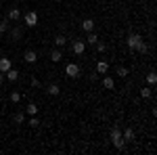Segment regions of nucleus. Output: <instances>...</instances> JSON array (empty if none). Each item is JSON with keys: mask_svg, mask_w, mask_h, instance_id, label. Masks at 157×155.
I'll return each mask as SVG.
<instances>
[{"mask_svg": "<svg viewBox=\"0 0 157 155\" xmlns=\"http://www.w3.org/2000/svg\"><path fill=\"white\" fill-rule=\"evenodd\" d=\"M128 48H130V50H138V52H143V55L149 50V46H147L145 40H143V36H140V34H134V32L128 34Z\"/></svg>", "mask_w": 157, "mask_h": 155, "instance_id": "1", "label": "nucleus"}, {"mask_svg": "<svg viewBox=\"0 0 157 155\" xmlns=\"http://www.w3.org/2000/svg\"><path fill=\"white\" fill-rule=\"evenodd\" d=\"M65 73H67V78H80L82 69H80V65H75V63H67V65H65Z\"/></svg>", "mask_w": 157, "mask_h": 155, "instance_id": "2", "label": "nucleus"}, {"mask_svg": "<svg viewBox=\"0 0 157 155\" xmlns=\"http://www.w3.org/2000/svg\"><path fill=\"white\" fill-rule=\"evenodd\" d=\"M23 19H25V25H27V27H36L38 25V13L36 11H27L23 15Z\"/></svg>", "mask_w": 157, "mask_h": 155, "instance_id": "3", "label": "nucleus"}, {"mask_svg": "<svg viewBox=\"0 0 157 155\" xmlns=\"http://www.w3.org/2000/svg\"><path fill=\"white\" fill-rule=\"evenodd\" d=\"M71 50L75 52V55H84V50H86V42H82V40H75L71 44Z\"/></svg>", "mask_w": 157, "mask_h": 155, "instance_id": "4", "label": "nucleus"}, {"mask_svg": "<svg viewBox=\"0 0 157 155\" xmlns=\"http://www.w3.org/2000/svg\"><path fill=\"white\" fill-rule=\"evenodd\" d=\"M6 19H9V21H19V19H21V11H19L17 6H13L11 11H9V15H6Z\"/></svg>", "mask_w": 157, "mask_h": 155, "instance_id": "5", "label": "nucleus"}, {"mask_svg": "<svg viewBox=\"0 0 157 155\" xmlns=\"http://www.w3.org/2000/svg\"><path fill=\"white\" fill-rule=\"evenodd\" d=\"M11 67L13 65H11V59H9V57H2V59H0V72L2 73H6Z\"/></svg>", "mask_w": 157, "mask_h": 155, "instance_id": "6", "label": "nucleus"}, {"mask_svg": "<svg viewBox=\"0 0 157 155\" xmlns=\"http://www.w3.org/2000/svg\"><path fill=\"white\" fill-rule=\"evenodd\" d=\"M23 59H25V63H36V61H38V55H36V50H25Z\"/></svg>", "mask_w": 157, "mask_h": 155, "instance_id": "7", "label": "nucleus"}, {"mask_svg": "<svg viewBox=\"0 0 157 155\" xmlns=\"http://www.w3.org/2000/svg\"><path fill=\"white\" fill-rule=\"evenodd\" d=\"M4 78H6V80H9V82H17V80H19V72H17V69H9V72L4 73Z\"/></svg>", "mask_w": 157, "mask_h": 155, "instance_id": "8", "label": "nucleus"}, {"mask_svg": "<svg viewBox=\"0 0 157 155\" xmlns=\"http://www.w3.org/2000/svg\"><path fill=\"white\" fill-rule=\"evenodd\" d=\"M46 92H48L50 96H57V95H61V88H59V84H48V88H46Z\"/></svg>", "mask_w": 157, "mask_h": 155, "instance_id": "9", "label": "nucleus"}, {"mask_svg": "<svg viewBox=\"0 0 157 155\" xmlns=\"http://www.w3.org/2000/svg\"><path fill=\"white\" fill-rule=\"evenodd\" d=\"M65 44H67V38L63 36V34H57V36H55V46H57V48H63Z\"/></svg>", "mask_w": 157, "mask_h": 155, "instance_id": "10", "label": "nucleus"}, {"mask_svg": "<svg viewBox=\"0 0 157 155\" xmlns=\"http://www.w3.org/2000/svg\"><path fill=\"white\" fill-rule=\"evenodd\" d=\"M21 36H23V29L21 27H13L11 29V40L17 42V40H21Z\"/></svg>", "mask_w": 157, "mask_h": 155, "instance_id": "11", "label": "nucleus"}, {"mask_svg": "<svg viewBox=\"0 0 157 155\" xmlns=\"http://www.w3.org/2000/svg\"><path fill=\"white\" fill-rule=\"evenodd\" d=\"M121 138H124L126 143H130V141H134V130H132V128H126V130L121 132Z\"/></svg>", "mask_w": 157, "mask_h": 155, "instance_id": "12", "label": "nucleus"}, {"mask_svg": "<svg viewBox=\"0 0 157 155\" xmlns=\"http://www.w3.org/2000/svg\"><path fill=\"white\" fill-rule=\"evenodd\" d=\"M61 59H63V52H61V48H55V50L50 52V61H52V63H59Z\"/></svg>", "mask_w": 157, "mask_h": 155, "instance_id": "13", "label": "nucleus"}, {"mask_svg": "<svg viewBox=\"0 0 157 155\" xmlns=\"http://www.w3.org/2000/svg\"><path fill=\"white\" fill-rule=\"evenodd\" d=\"M103 86H105L107 90H113V88H115V80H113L111 76H105V80H103Z\"/></svg>", "mask_w": 157, "mask_h": 155, "instance_id": "14", "label": "nucleus"}, {"mask_svg": "<svg viewBox=\"0 0 157 155\" xmlns=\"http://www.w3.org/2000/svg\"><path fill=\"white\" fill-rule=\"evenodd\" d=\"M82 29H86V32H94V21H92V19H84V21H82Z\"/></svg>", "mask_w": 157, "mask_h": 155, "instance_id": "15", "label": "nucleus"}, {"mask_svg": "<svg viewBox=\"0 0 157 155\" xmlns=\"http://www.w3.org/2000/svg\"><path fill=\"white\" fill-rule=\"evenodd\" d=\"M107 69H109L107 61H98L97 63V73H107Z\"/></svg>", "mask_w": 157, "mask_h": 155, "instance_id": "16", "label": "nucleus"}, {"mask_svg": "<svg viewBox=\"0 0 157 155\" xmlns=\"http://www.w3.org/2000/svg\"><path fill=\"white\" fill-rule=\"evenodd\" d=\"M98 42V36L94 34V32H88V38H86V44H90V46H94Z\"/></svg>", "mask_w": 157, "mask_h": 155, "instance_id": "17", "label": "nucleus"}, {"mask_svg": "<svg viewBox=\"0 0 157 155\" xmlns=\"http://www.w3.org/2000/svg\"><path fill=\"white\" fill-rule=\"evenodd\" d=\"M120 138H121V130L117 126H113L111 128V141H120Z\"/></svg>", "mask_w": 157, "mask_h": 155, "instance_id": "18", "label": "nucleus"}, {"mask_svg": "<svg viewBox=\"0 0 157 155\" xmlns=\"http://www.w3.org/2000/svg\"><path fill=\"white\" fill-rule=\"evenodd\" d=\"M13 122H15V124H23V122H25V113H21V111H17V113L13 115Z\"/></svg>", "mask_w": 157, "mask_h": 155, "instance_id": "19", "label": "nucleus"}, {"mask_svg": "<svg viewBox=\"0 0 157 155\" xmlns=\"http://www.w3.org/2000/svg\"><path fill=\"white\" fill-rule=\"evenodd\" d=\"M9 99H11V103H15V105H17V103L21 101V95H19L17 90H11V95H9Z\"/></svg>", "mask_w": 157, "mask_h": 155, "instance_id": "20", "label": "nucleus"}, {"mask_svg": "<svg viewBox=\"0 0 157 155\" xmlns=\"http://www.w3.org/2000/svg\"><path fill=\"white\" fill-rule=\"evenodd\" d=\"M38 113V105L36 103H29V105H27V115H36Z\"/></svg>", "mask_w": 157, "mask_h": 155, "instance_id": "21", "label": "nucleus"}, {"mask_svg": "<svg viewBox=\"0 0 157 155\" xmlns=\"http://www.w3.org/2000/svg\"><path fill=\"white\" fill-rule=\"evenodd\" d=\"M4 32H9V19H2L0 21V34H4Z\"/></svg>", "mask_w": 157, "mask_h": 155, "instance_id": "22", "label": "nucleus"}, {"mask_svg": "<svg viewBox=\"0 0 157 155\" xmlns=\"http://www.w3.org/2000/svg\"><path fill=\"white\" fill-rule=\"evenodd\" d=\"M27 124H29V126H32V128H38V126H40V119H38L36 115H32V118H29V122H27Z\"/></svg>", "mask_w": 157, "mask_h": 155, "instance_id": "23", "label": "nucleus"}, {"mask_svg": "<svg viewBox=\"0 0 157 155\" xmlns=\"http://www.w3.org/2000/svg\"><path fill=\"white\" fill-rule=\"evenodd\" d=\"M147 82H149V84H155V82H157L155 72H149V73H147Z\"/></svg>", "mask_w": 157, "mask_h": 155, "instance_id": "24", "label": "nucleus"}, {"mask_svg": "<svg viewBox=\"0 0 157 155\" xmlns=\"http://www.w3.org/2000/svg\"><path fill=\"white\" fill-rule=\"evenodd\" d=\"M151 95H153V90H151V88H143V90H140V96H143V99H149Z\"/></svg>", "mask_w": 157, "mask_h": 155, "instance_id": "25", "label": "nucleus"}, {"mask_svg": "<svg viewBox=\"0 0 157 155\" xmlns=\"http://www.w3.org/2000/svg\"><path fill=\"white\" fill-rule=\"evenodd\" d=\"M117 76H120V78H126V76H128V69H126V67H120V69H117Z\"/></svg>", "mask_w": 157, "mask_h": 155, "instance_id": "26", "label": "nucleus"}, {"mask_svg": "<svg viewBox=\"0 0 157 155\" xmlns=\"http://www.w3.org/2000/svg\"><path fill=\"white\" fill-rule=\"evenodd\" d=\"M105 48H107V46H105L103 42H97V50H98V52H105Z\"/></svg>", "mask_w": 157, "mask_h": 155, "instance_id": "27", "label": "nucleus"}, {"mask_svg": "<svg viewBox=\"0 0 157 155\" xmlns=\"http://www.w3.org/2000/svg\"><path fill=\"white\" fill-rule=\"evenodd\" d=\"M32 86L38 88V86H40V80H38V78H32Z\"/></svg>", "mask_w": 157, "mask_h": 155, "instance_id": "28", "label": "nucleus"}, {"mask_svg": "<svg viewBox=\"0 0 157 155\" xmlns=\"http://www.w3.org/2000/svg\"><path fill=\"white\" fill-rule=\"evenodd\" d=\"M97 78H98V73H97V72L90 73V82H97Z\"/></svg>", "mask_w": 157, "mask_h": 155, "instance_id": "29", "label": "nucleus"}, {"mask_svg": "<svg viewBox=\"0 0 157 155\" xmlns=\"http://www.w3.org/2000/svg\"><path fill=\"white\" fill-rule=\"evenodd\" d=\"M2 82H4V73L0 72V84H2Z\"/></svg>", "mask_w": 157, "mask_h": 155, "instance_id": "30", "label": "nucleus"}]
</instances>
